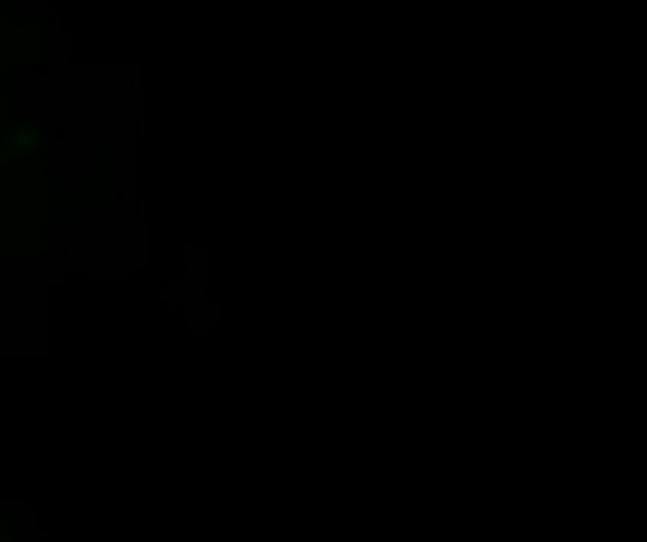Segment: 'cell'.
Masks as SVG:
<instances>
[{"instance_id":"obj_1","label":"cell","mask_w":647,"mask_h":542,"mask_svg":"<svg viewBox=\"0 0 647 542\" xmlns=\"http://www.w3.org/2000/svg\"><path fill=\"white\" fill-rule=\"evenodd\" d=\"M0 542H23L19 536H16V530L10 527V520L0 514Z\"/></svg>"}]
</instances>
